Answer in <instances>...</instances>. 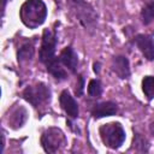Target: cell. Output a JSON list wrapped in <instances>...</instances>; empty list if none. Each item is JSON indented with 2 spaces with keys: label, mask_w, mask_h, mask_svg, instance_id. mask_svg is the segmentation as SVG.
<instances>
[{
  "label": "cell",
  "mask_w": 154,
  "mask_h": 154,
  "mask_svg": "<svg viewBox=\"0 0 154 154\" xmlns=\"http://www.w3.org/2000/svg\"><path fill=\"white\" fill-rule=\"evenodd\" d=\"M142 90L148 100L154 97V76H146L142 79Z\"/></svg>",
  "instance_id": "5bb4252c"
},
{
  "label": "cell",
  "mask_w": 154,
  "mask_h": 154,
  "mask_svg": "<svg viewBox=\"0 0 154 154\" xmlns=\"http://www.w3.org/2000/svg\"><path fill=\"white\" fill-rule=\"evenodd\" d=\"M23 97L31 103L34 107H38L43 103L49 102L51 100V90L43 83H37L35 85L26 87L23 91Z\"/></svg>",
  "instance_id": "5b68a950"
},
{
  "label": "cell",
  "mask_w": 154,
  "mask_h": 154,
  "mask_svg": "<svg viewBox=\"0 0 154 154\" xmlns=\"http://www.w3.org/2000/svg\"><path fill=\"white\" fill-rule=\"evenodd\" d=\"M118 111V107L114 102L112 101H106V102H101L94 106L91 114L94 118H103V117H109V116H114Z\"/></svg>",
  "instance_id": "8fae6325"
},
{
  "label": "cell",
  "mask_w": 154,
  "mask_h": 154,
  "mask_svg": "<svg viewBox=\"0 0 154 154\" xmlns=\"http://www.w3.org/2000/svg\"><path fill=\"white\" fill-rule=\"evenodd\" d=\"M66 143V138L61 130L57 128H51L46 130L41 136V144L47 153H55L60 150Z\"/></svg>",
  "instance_id": "8992f818"
},
{
  "label": "cell",
  "mask_w": 154,
  "mask_h": 154,
  "mask_svg": "<svg viewBox=\"0 0 154 154\" xmlns=\"http://www.w3.org/2000/svg\"><path fill=\"white\" fill-rule=\"evenodd\" d=\"M25 119H26V112H25V109L24 108H19L14 113V116H12L11 124L13 125V128H18V126H22L24 124Z\"/></svg>",
  "instance_id": "2e32d148"
},
{
  "label": "cell",
  "mask_w": 154,
  "mask_h": 154,
  "mask_svg": "<svg viewBox=\"0 0 154 154\" xmlns=\"http://www.w3.org/2000/svg\"><path fill=\"white\" fill-rule=\"evenodd\" d=\"M23 24L30 29H35L43 24L47 17V7L42 0H26L19 10Z\"/></svg>",
  "instance_id": "7a4b0ae2"
},
{
  "label": "cell",
  "mask_w": 154,
  "mask_h": 154,
  "mask_svg": "<svg viewBox=\"0 0 154 154\" xmlns=\"http://www.w3.org/2000/svg\"><path fill=\"white\" fill-rule=\"evenodd\" d=\"M69 6L75 18L85 30H91L95 28L97 14L88 2L83 0H69Z\"/></svg>",
  "instance_id": "3957f363"
},
{
  "label": "cell",
  "mask_w": 154,
  "mask_h": 154,
  "mask_svg": "<svg viewBox=\"0 0 154 154\" xmlns=\"http://www.w3.org/2000/svg\"><path fill=\"white\" fill-rule=\"evenodd\" d=\"M88 94L91 97H100L102 94V85L99 79H91L88 84Z\"/></svg>",
  "instance_id": "9a60e30c"
},
{
  "label": "cell",
  "mask_w": 154,
  "mask_h": 154,
  "mask_svg": "<svg viewBox=\"0 0 154 154\" xmlns=\"http://www.w3.org/2000/svg\"><path fill=\"white\" fill-rule=\"evenodd\" d=\"M6 2H7V0H2V14H4L5 8H6Z\"/></svg>",
  "instance_id": "ffe728a7"
},
{
  "label": "cell",
  "mask_w": 154,
  "mask_h": 154,
  "mask_svg": "<svg viewBox=\"0 0 154 154\" xmlns=\"http://www.w3.org/2000/svg\"><path fill=\"white\" fill-rule=\"evenodd\" d=\"M55 47H57V36L49 29H45L42 34V43L40 48V60L46 65L47 71L58 81H64L67 77L66 71L60 66L59 61L55 58Z\"/></svg>",
  "instance_id": "6da1fadb"
},
{
  "label": "cell",
  "mask_w": 154,
  "mask_h": 154,
  "mask_svg": "<svg viewBox=\"0 0 154 154\" xmlns=\"http://www.w3.org/2000/svg\"><path fill=\"white\" fill-rule=\"evenodd\" d=\"M94 72L99 73L100 72V64L99 63H94Z\"/></svg>",
  "instance_id": "d6986e66"
},
{
  "label": "cell",
  "mask_w": 154,
  "mask_h": 154,
  "mask_svg": "<svg viewBox=\"0 0 154 154\" xmlns=\"http://www.w3.org/2000/svg\"><path fill=\"white\" fill-rule=\"evenodd\" d=\"M34 55V46L31 42H25L19 49H18V61H25L30 60Z\"/></svg>",
  "instance_id": "7c38bea8"
},
{
  "label": "cell",
  "mask_w": 154,
  "mask_h": 154,
  "mask_svg": "<svg viewBox=\"0 0 154 154\" xmlns=\"http://www.w3.org/2000/svg\"><path fill=\"white\" fill-rule=\"evenodd\" d=\"M112 70L119 78H128L130 76V65L126 57L118 55L112 60Z\"/></svg>",
  "instance_id": "9c48e42d"
},
{
  "label": "cell",
  "mask_w": 154,
  "mask_h": 154,
  "mask_svg": "<svg viewBox=\"0 0 154 154\" xmlns=\"http://www.w3.org/2000/svg\"><path fill=\"white\" fill-rule=\"evenodd\" d=\"M59 60L63 65H65L71 72H76L78 65V57L71 47H65L59 57Z\"/></svg>",
  "instance_id": "30bf717a"
},
{
  "label": "cell",
  "mask_w": 154,
  "mask_h": 154,
  "mask_svg": "<svg viewBox=\"0 0 154 154\" xmlns=\"http://www.w3.org/2000/svg\"><path fill=\"white\" fill-rule=\"evenodd\" d=\"M59 101H60V106L61 108L66 112V114L75 119L78 117L79 114V109H78V105L76 102V100L73 99V96H71V94L69 93V90H63L61 94H60V97H59Z\"/></svg>",
  "instance_id": "ba28073f"
},
{
  "label": "cell",
  "mask_w": 154,
  "mask_h": 154,
  "mask_svg": "<svg viewBox=\"0 0 154 154\" xmlns=\"http://www.w3.org/2000/svg\"><path fill=\"white\" fill-rule=\"evenodd\" d=\"M135 43L147 60H154V38L152 36L140 34L135 37Z\"/></svg>",
  "instance_id": "52a82bcc"
},
{
  "label": "cell",
  "mask_w": 154,
  "mask_h": 154,
  "mask_svg": "<svg viewBox=\"0 0 154 154\" xmlns=\"http://www.w3.org/2000/svg\"><path fill=\"white\" fill-rule=\"evenodd\" d=\"M147 141L142 137V136H140V135H136V137H134V146H136V147H142V150H144V152H147L148 150V148H144V144L143 143H146Z\"/></svg>",
  "instance_id": "ac0fdd59"
},
{
  "label": "cell",
  "mask_w": 154,
  "mask_h": 154,
  "mask_svg": "<svg viewBox=\"0 0 154 154\" xmlns=\"http://www.w3.org/2000/svg\"><path fill=\"white\" fill-rule=\"evenodd\" d=\"M99 132L103 144L112 149L119 148L125 141V131L119 123L103 124Z\"/></svg>",
  "instance_id": "277c9868"
},
{
  "label": "cell",
  "mask_w": 154,
  "mask_h": 154,
  "mask_svg": "<svg viewBox=\"0 0 154 154\" xmlns=\"http://www.w3.org/2000/svg\"><path fill=\"white\" fill-rule=\"evenodd\" d=\"M83 89H84V78H83V76L79 75L77 77V84H76V89H75L76 96H81L83 94Z\"/></svg>",
  "instance_id": "e0dca14e"
},
{
  "label": "cell",
  "mask_w": 154,
  "mask_h": 154,
  "mask_svg": "<svg viewBox=\"0 0 154 154\" xmlns=\"http://www.w3.org/2000/svg\"><path fill=\"white\" fill-rule=\"evenodd\" d=\"M141 18H142V23L144 25H148L152 22H154V1L147 4L142 8V11H141Z\"/></svg>",
  "instance_id": "4fadbf2b"
}]
</instances>
